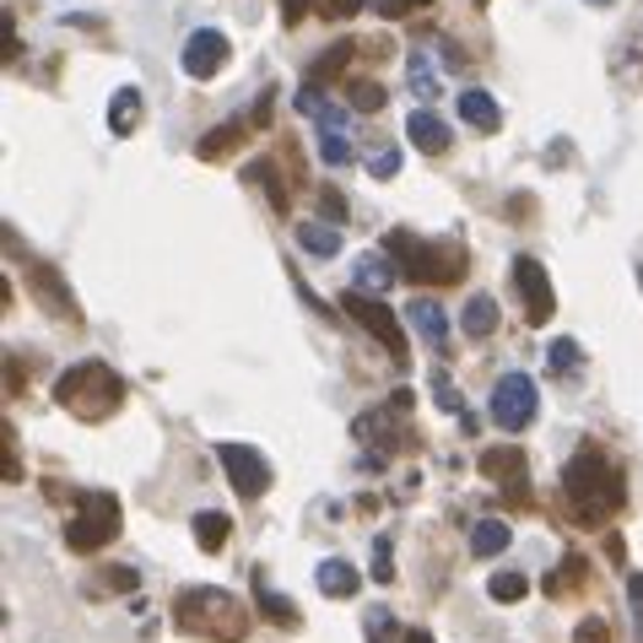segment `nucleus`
Returning <instances> with one entry per match:
<instances>
[{"instance_id":"29","label":"nucleus","mask_w":643,"mask_h":643,"mask_svg":"<svg viewBox=\"0 0 643 643\" xmlns=\"http://www.w3.org/2000/svg\"><path fill=\"white\" fill-rule=\"evenodd\" d=\"M487 595H492V600H509V606H514V600H524V595H530V579H524V574H492Z\"/></svg>"},{"instance_id":"44","label":"nucleus","mask_w":643,"mask_h":643,"mask_svg":"<svg viewBox=\"0 0 643 643\" xmlns=\"http://www.w3.org/2000/svg\"><path fill=\"white\" fill-rule=\"evenodd\" d=\"M406 643H433L428 633H406Z\"/></svg>"},{"instance_id":"15","label":"nucleus","mask_w":643,"mask_h":643,"mask_svg":"<svg viewBox=\"0 0 643 643\" xmlns=\"http://www.w3.org/2000/svg\"><path fill=\"white\" fill-rule=\"evenodd\" d=\"M454 103H459V120H465V125H476V130H498V125H503L498 98H492V92H481V87L454 92Z\"/></svg>"},{"instance_id":"41","label":"nucleus","mask_w":643,"mask_h":643,"mask_svg":"<svg viewBox=\"0 0 643 643\" xmlns=\"http://www.w3.org/2000/svg\"><path fill=\"white\" fill-rule=\"evenodd\" d=\"M395 168H400V152H379V157H374V174H379V179H389Z\"/></svg>"},{"instance_id":"2","label":"nucleus","mask_w":643,"mask_h":643,"mask_svg":"<svg viewBox=\"0 0 643 643\" xmlns=\"http://www.w3.org/2000/svg\"><path fill=\"white\" fill-rule=\"evenodd\" d=\"M250 606L228 589H179L174 600V628L200 643H244L250 639Z\"/></svg>"},{"instance_id":"9","label":"nucleus","mask_w":643,"mask_h":643,"mask_svg":"<svg viewBox=\"0 0 643 643\" xmlns=\"http://www.w3.org/2000/svg\"><path fill=\"white\" fill-rule=\"evenodd\" d=\"M476 465H481L487 481H498V487L509 492L514 509H530V503H535V498H530V465H524V450H519V444H498V450L481 454Z\"/></svg>"},{"instance_id":"12","label":"nucleus","mask_w":643,"mask_h":643,"mask_svg":"<svg viewBox=\"0 0 643 643\" xmlns=\"http://www.w3.org/2000/svg\"><path fill=\"white\" fill-rule=\"evenodd\" d=\"M185 76L190 81H211L222 65H228V38L217 33V27H195L190 38H185Z\"/></svg>"},{"instance_id":"1","label":"nucleus","mask_w":643,"mask_h":643,"mask_svg":"<svg viewBox=\"0 0 643 643\" xmlns=\"http://www.w3.org/2000/svg\"><path fill=\"white\" fill-rule=\"evenodd\" d=\"M563 492H568V503L584 524H606L628 509V470L600 444H584L563 470Z\"/></svg>"},{"instance_id":"18","label":"nucleus","mask_w":643,"mask_h":643,"mask_svg":"<svg viewBox=\"0 0 643 643\" xmlns=\"http://www.w3.org/2000/svg\"><path fill=\"white\" fill-rule=\"evenodd\" d=\"M459 330H465L470 341H487V335L498 330V303H492L487 292H476V298L465 303V314H459Z\"/></svg>"},{"instance_id":"28","label":"nucleus","mask_w":643,"mask_h":643,"mask_svg":"<svg viewBox=\"0 0 643 643\" xmlns=\"http://www.w3.org/2000/svg\"><path fill=\"white\" fill-rule=\"evenodd\" d=\"M406 76H411V92H417V98H439V76H433V65H428L422 49L406 60Z\"/></svg>"},{"instance_id":"43","label":"nucleus","mask_w":643,"mask_h":643,"mask_svg":"<svg viewBox=\"0 0 643 643\" xmlns=\"http://www.w3.org/2000/svg\"><path fill=\"white\" fill-rule=\"evenodd\" d=\"M109 589H135V574H130V568H120V574H109Z\"/></svg>"},{"instance_id":"23","label":"nucleus","mask_w":643,"mask_h":643,"mask_svg":"<svg viewBox=\"0 0 643 643\" xmlns=\"http://www.w3.org/2000/svg\"><path fill=\"white\" fill-rule=\"evenodd\" d=\"M298 244H303L309 255H320V259L341 255V233H335V228H324V222H298Z\"/></svg>"},{"instance_id":"25","label":"nucleus","mask_w":643,"mask_h":643,"mask_svg":"<svg viewBox=\"0 0 643 643\" xmlns=\"http://www.w3.org/2000/svg\"><path fill=\"white\" fill-rule=\"evenodd\" d=\"M352 55H357V44H352V38L330 44V49H324V55H320V60L309 65V81H324V76H341V70L352 65Z\"/></svg>"},{"instance_id":"21","label":"nucleus","mask_w":643,"mask_h":643,"mask_svg":"<svg viewBox=\"0 0 643 643\" xmlns=\"http://www.w3.org/2000/svg\"><path fill=\"white\" fill-rule=\"evenodd\" d=\"M584 579H589V563H584L579 552H568V557H563V568L546 579V595H552V600H563V595H574Z\"/></svg>"},{"instance_id":"10","label":"nucleus","mask_w":643,"mask_h":643,"mask_svg":"<svg viewBox=\"0 0 643 643\" xmlns=\"http://www.w3.org/2000/svg\"><path fill=\"white\" fill-rule=\"evenodd\" d=\"M27 292L38 298V309L49 314V320L60 324H81V309H76V292L60 281V270L55 265H44V259H27Z\"/></svg>"},{"instance_id":"19","label":"nucleus","mask_w":643,"mask_h":643,"mask_svg":"<svg viewBox=\"0 0 643 643\" xmlns=\"http://www.w3.org/2000/svg\"><path fill=\"white\" fill-rule=\"evenodd\" d=\"M244 130H250V120H228V125H217L195 152H200V163H217V157H228L239 141H244Z\"/></svg>"},{"instance_id":"36","label":"nucleus","mask_w":643,"mask_h":643,"mask_svg":"<svg viewBox=\"0 0 643 643\" xmlns=\"http://www.w3.org/2000/svg\"><path fill=\"white\" fill-rule=\"evenodd\" d=\"M314 5H320V0H281V22H287V27H298Z\"/></svg>"},{"instance_id":"37","label":"nucleus","mask_w":643,"mask_h":643,"mask_svg":"<svg viewBox=\"0 0 643 643\" xmlns=\"http://www.w3.org/2000/svg\"><path fill=\"white\" fill-rule=\"evenodd\" d=\"M5 481H11V487L22 481V465H16V433H11V428H5Z\"/></svg>"},{"instance_id":"33","label":"nucleus","mask_w":643,"mask_h":643,"mask_svg":"<svg viewBox=\"0 0 643 643\" xmlns=\"http://www.w3.org/2000/svg\"><path fill=\"white\" fill-rule=\"evenodd\" d=\"M422 5H433V0H374V11L389 16V22H400V16H411V11H422Z\"/></svg>"},{"instance_id":"22","label":"nucleus","mask_w":643,"mask_h":643,"mask_svg":"<svg viewBox=\"0 0 643 643\" xmlns=\"http://www.w3.org/2000/svg\"><path fill=\"white\" fill-rule=\"evenodd\" d=\"M109 125H114V135H130V130L141 125V92H135V87H120V92H114Z\"/></svg>"},{"instance_id":"45","label":"nucleus","mask_w":643,"mask_h":643,"mask_svg":"<svg viewBox=\"0 0 643 643\" xmlns=\"http://www.w3.org/2000/svg\"><path fill=\"white\" fill-rule=\"evenodd\" d=\"M639 281H643V265H639Z\"/></svg>"},{"instance_id":"4","label":"nucleus","mask_w":643,"mask_h":643,"mask_svg":"<svg viewBox=\"0 0 643 643\" xmlns=\"http://www.w3.org/2000/svg\"><path fill=\"white\" fill-rule=\"evenodd\" d=\"M55 400L76 422H109L125 406V379L109 363L92 357V363H76V368H65L60 379H55Z\"/></svg>"},{"instance_id":"38","label":"nucleus","mask_w":643,"mask_h":643,"mask_svg":"<svg viewBox=\"0 0 643 643\" xmlns=\"http://www.w3.org/2000/svg\"><path fill=\"white\" fill-rule=\"evenodd\" d=\"M374 579H379V584L395 579V568H389V541H379V546H374Z\"/></svg>"},{"instance_id":"40","label":"nucleus","mask_w":643,"mask_h":643,"mask_svg":"<svg viewBox=\"0 0 643 643\" xmlns=\"http://www.w3.org/2000/svg\"><path fill=\"white\" fill-rule=\"evenodd\" d=\"M628 600H633V617H639V633H643V574H628Z\"/></svg>"},{"instance_id":"24","label":"nucleus","mask_w":643,"mask_h":643,"mask_svg":"<svg viewBox=\"0 0 643 643\" xmlns=\"http://www.w3.org/2000/svg\"><path fill=\"white\" fill-rule=\"evenodd\" d=\"M228 530H233L228 514H195V541H200V552H222V546H228Z\"/></svg>"},{"instance_id":"17","label":"nucleus","mask_w":643,"mask_h":643,"mask_svg":"<svg viewBox=\"0 0 643 643\" xmlns=\"http://www.w3.org/2000/svg\"><path fill=\"white\" fill-rule=\"evenodd\" d=\"M357 589H363V574H357L352 563H341V557L320 563V595H330V600H352Z\"/></svg>"},{"instance_id":"26","label":"nucleus","mask_w":643,"mask_h":643,"mask_svg":"<svg viewBox=\"0 0 643 643\" xmlns=\"http://www.w3.org/2000/svg\"><path fill=\"white\" fill-rule=\"evenodd\" d=\"M250 179H255L259 190L270 195V206L287 217V185H281V174H276V163L270 157H259V163H250Z\"/></svg>"},{"instance_id":"30","label":"nucleus","mask_w":643,"mask_h":643,"mask_svg":"<svg viewBox=\"0 0 643 643\" xmlns=\"http://www.w3.org/2000/svg\"><path fill=\"white\" fill-rule=\"evenodd\" d=\"M352 109L357 114H379L385 109V87L379 81H352Z\"/></svg>"},{"instance_id":"46","label":"nucleus","mask_w":643,"mask_h":643,"mask_svg":"<svg viewBox=\"0 0 643 643\" xmlns=\"http://www.w3.org/2000/svg\"><path fill=\"white\" fill-rule=\"evenodd\" d=\"M595 5H606V0H595Z\"/></svg>"},{"instance_id":"14","label":"nucleus","mask_w":643,"mask_h":643,"mask_svg":"<svg viewBox=\"0 0 643 643\" xmlns=\"http://www.w3.org/2000/svg\"><path fill=\"white\" fill-rule=\"evenodd\" d=\"M406 141H411L417 152L439 157V152H450V125H444L439 114H428V109H411V120H406Z\"/></svg>"},{"instance_id":"31","label":"nucleus","mask_w":643,"mask_h":643,"mask_svg":"<svg viewBox=\"0 0 643 643\" xmlns=\"http://www.w3.org/2000/svg\"><path fill=\"white\" fill-rule=\"evenodd\" d=\"M320 157L330 168H341V163H352V141L341 135V130H320Z\"/></svg>"},{"instance_id":"34","label":"nucleus","mask_w":643,"mask_h":643,"mask_svg":"<svg viewBox=\"0 0 643 643\" xmlns=\"http://www.w3.org/2000/svg\"><path fill=\"white\" fill-rule=\"evenodd\" d=\"M574 643H611V628L600 617H584L579 628H574Z\"/></svg>"},{"instance_id":"11","label":"nucleus","mask_w":643,"mask_h":643,"mask_svg":"<svg viewBox=\"0 0 643 643\" xmlns=\"http://www.w3.org/2000/svg\"><path fill=\"white\" fill-rule=\"evenodd\" d=\"M514 292H519V303H524V320L530 324H546L552 314H557V292H552L546 265H541L535 255L514 259Z\"/></svg>"},{"instance_id":"39","label":"nucleus","mask_w":643,"mask_h":643,"mask_svg":"<svg viewBox=\"0 0 643 643\" xmlns=\"http://www.w3.org/2000/svg\"><path fill=\"white\" fill-rule=\"evenodd\" d=\"M320 11H324V16H341V22H346V16H357V11H363V0H324Z\"/></svg>"},{"instance_id":"42","label":"nucleus","mask_w":643,"mask_h":643,"mask_svg":"<svg viewBox=\"0 0 643 643\" xmlns=\"http://www.w3.org/2000/svg\"><path fill=\"white\" fill-rule=\"evenodd\" d=\"M320 206H324V211H330V217H335V222L346 217V200H341V195H335V190H320Z\"/></svg>"},{"instance_id":"20","label":"nucleus","mask_w":643,"mask_h":643,"mask_svg":"<svg viewBox=\"0 0 643 643\" xmlns=\"http://www.w3.org/2000/svg\"><path fill=\"white\" fill-rule=\"evenodd\" d=\"M509 541H514V530H509L503 519H481V524L470 530V552H476V557H498Z\"/></svg>"},{"instance_id":"5","label":"nucleus","mask_w":643,"mask_h":643,"mask_svg":"<svg viewBox=\"0 0 643 643\" xmlns=\"http://www.w3.org/2000/svg\"><path fill=\"white\" fill-rule=\"evenodd\" d=\"M120 519H125V509H120L114 492H98V487L76 492V514L65 524V546L81 552V557H92V552H103L120 535Z\"/></svg>"},{"instance_id":"35","label":"nucleus","mask_w":643,"mask_h":643,"mask_svg":"<svg viewBox=\"0 0 643 643\" xmlns=\"http://www.w3.org/2000/svg\"><path fill=\"white\" fill-rule=\"evenodd\" d=\"M433 395H439V406H444V411H459V395H454V385H450V374H444V368L433 374Z\"/></svg>"},{"instance_id":"3","label":"nucleus","mask_w":643,"mask_h":643,"mask_svg":"<svg viewBox=\"0 0 643 643\" xmlns=\"http://www.w3.org/2000/svg\"><path fill=\"white\" fill-rule=\"evenodd\" d=\"M385 255L411 287H454L470 265H465V244L459 239H417L406 228L385 233Z\"/></svg>"},{"instance_id":"27","label":"nucleus","mask_w":643,"mask_h":643,"mask_svg":"<svg viewBox=\"0 0 643 643\" xmlns=\"http://www.w3.org/2000/svg\"><path fill=\"white\" fill-rule=\"evenodd\" d=\"M389 276H395L389 255H363V259H357V287H363V292H368V287H374V292H385Z\"/></svg>"},{"instance_id":"8","label":"nucleus","mask_w":643,"mask_h":643,"mask_svg":"<svg viewBox=\"0 0 643 643\" xmlns=\"http://www.w3.org/2000/svg\"><path fill=\"white\" fill-rule=\"evenodd\" d=\"M217 459H222V470H228V481H233V492L244 498V503H255L270 492V465H265V454L250 450V444H217Z\"/></svg>"},{"instance_id":"7","label":"nucleus","mask_w":643,"mask_h":643,"mask_svg":"<svg viewBox=\"0 0 643 643\" xmlns=\"http://www.w3.org/2000/svg\"><path fill=\"white\" fill-rule=\"evenodd\" d=\"M541 411V395H535V379L530 374H503L498 389H492V422L503 433H524Z\"/></svg>"},{"instance_id":"6","label":"nucleus","mask_w":643,"mask_h":643,"mask_svg":"<svg viewBox=\"0 0 643 643\" xmlns=\"http://www.w3.org/2000/svg\"><path fill=\"white\" fill-rule=\"evenodd\" d=\"M341 309H346L352 320L363 324L368 335H379V341H385V352L395 357V363H406V357H411V352H406L411 341H406V330H400V320H395V309H389L379 292H363V287H352V292L341 298Z\"/></svg>"},{"instance_id":"16","label":"nucleus","mask_w":643,"mask_h":643,"mask_svg":"<svg viewBox=\"0 0 643 643\" xmlns=\"http://www.w3.org/2000/svg\"><path fill=\"white\" fill-rule=\"evenodd\" d=\"M255 606L265 611V622H270V628H287V633H298V628H303L298 606H292L287 595H276V589H270V584L259 579V574H255Z\"/></svg>"},{"instance_id":"13","label":"nucleus","mask_w":643,"mask_h":643,"mask_svg":"<svg viewBox=\"0 0 643 643\" xmlns=\"http://www.w3.org/2000/svg\"><path fill=\"white\" fill-rule=\"evenodd\" d=\"M406 320H411V330H417L433 352H444V357H450V314H444L433 298H417V303L406 309Z\"/></svg>"},{"instance_id":"32","label":"nucleus","mask_w":643,"mask_h":643,"mask_svg":"<svg viewBox=\"0 0 643 643\" xmlns=\"http://www.w3.org/2000/svg\"><path fill=\"white\" fill-rule=\"evenodd\" d=\"M552 374H574L579 368V341H552Z\"/></svg>"}]
</instances>
